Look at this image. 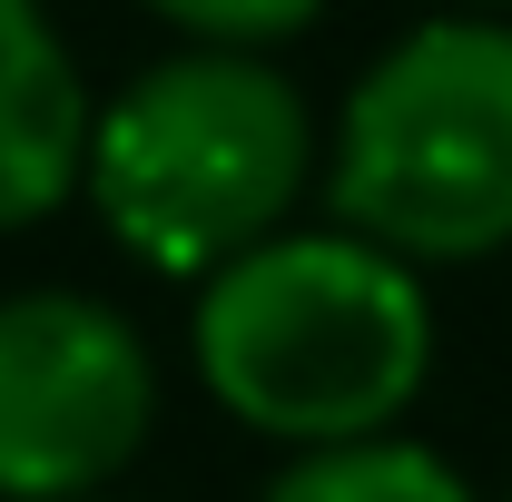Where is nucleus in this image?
<instances>
[{
  "instance_id": "obj_1",
  "label": "nucleus",
  "mask_w": 512,
  "mask_h": 502,
  "mask_svg": "<svg viewBox=\"0 0 512 502\" xmlns=\"http://www.w3.org/2000/svg\"><path fill=\"white\" fill-rule=\"evenodd\" d=\"M188 365L276 453L375 443L434 384V286L355 227H286L197 286Z\"/></svg>"
},
{
  "instance_id": "obj_2",
  "label": "nucleus",
  "mask_w": 512,
  "mask_h": 502,
  "mask_svg": "<svg viewBox=\"0 0 512 502\" xmlns=\"http://www.w3.org/2000/svg\"><path fill=\"white\" fill-rule=\"evenodd\" d=\"M325 168V138L306 89L276 69V50H197L178 40L99 99L89 148V217L99 237L148 266L207 286L217 266L256 256L296 227V207Z\"/></svg>"
},
{
  "instance_id": "obj_3",
  "label": "nucleus",
  "mask_w": 512,
  "mask_h": 502,
  "mask_svg": "<svg viewBox=\"0 0 512 502\" xmlns=\"http://www.w3.org/2000/svg\"><path fill=\"white\" fill-rule=\"evenodd\" d=\"M335 227L404 266H483L512 247V20L434 10L355 69L325 148Z\"/></svg>"
},
{
  "instance_id": "obj_4",
  "label": "nucleus",
  "mask_w": 512,
  "mask_h": 502,
  "mask_svg": "<svg viewBox=\"0 0 512 502\" xmlns=\"http://www.w3.org/2000/svg\"><path fill=\"white\" fill-rule=\"evenodd\" d=\"M158 434V355L89 286L0 296V502H109Z\"/></svg>"
},
{
  "instance_id": "obj_5",
  "label": "nucleus",
  "mask_w": 512,
  "mask_h": 502,
  "mask_svg": "<svg viewBox=\"0 0 512 502\" xmlns=\"http://www.w3.org/2000/svg\"><path fill=\"white\" fill-rule=\"evenodd\" d=\"M99 99L79 79V50L40 0H0V237L50 227L89 197Z\"/></svg>"
},
{
  "instance_id": "obj_6",
  "label": "nucleus",
  "mask_w": 512,
  "mask_h": 502,
  "mask_svg": "<svg viewBox=\"0 0 512 502\" xmlns=\"http://www.w3.org/2000/svg\"><path fill=\"white\" fill-rule=\"evenodd\" d=\"M256 502H483L463 483V463L434 453L414 434H375V443H335V453H286Z\"/></svg>"
},
{
  "instance_id": "obj_7",
  "label": "nucleus",
  "mask_w": 512,
  "mask_h": 502,
  "mask_svg": "<svg viewBox=\"0 0 512 502\" xmlns=\"http://www.w3.org/2000/svg\"><path fill=\"white\" fill-rule=\"evenodd\" d=\"M148 10L197 50H276L325 20V0H148Z\"/></svg>"
},
{
  "instance_id": "obj_8",
  "label": "nucleus",
  "mask_w": 512,
  "mask_h": 502,
  "mask_svg": "<svg viewBox=\"0 0 512 502\" xmlns=\"http://www.w3.org/2000/svg\"><path fill=\"white\" fill-rule=\"evenodd\" d=\"M444 10H503V20H512V0H444Z\"/></svg>"
},
{
  "instance_id": "obj_9",
  "label": "nucleus",
  "mask_w": 512,
  "mask_h": 502,
  "mask_svg": "<svg viewBox=\"0 0 512 502\" xmlns=\"http://www.w3.org/2000/svg\"><path fill=\"white\" fill-rule=\"evenodd\" d=\"M40 10H50V0H40Z\"/></svg>"
},
{
  "instance_id": "obj_10",
  "label": "nucleus",
  "mask_w": 512,
  "mask_h": 502,
  "mask_svg": "<svg viewBox=\"0 0 512 502\" xmlns=\"http://www.w3.org/2000/svg\"><path fill=\"white\" fill-rule=\"evenodd\" d=\"M109 502H119V493H109Z\"/></svg>"
},
{
  "instance_id": "obj_11",
  "label": "nucleus",
  "mask_w": 512,
  "mask_h": 502,
  "mask_svg": "<svg viewBox=\"0 0 512 502\" xmlns=\"http://www.w3.org/2000/svg\"><path fill=\"white\" fill-rule=\"evenodd\" d=\"M503 502H512V493H503Z\"/></svg>"
}]
</instances>
